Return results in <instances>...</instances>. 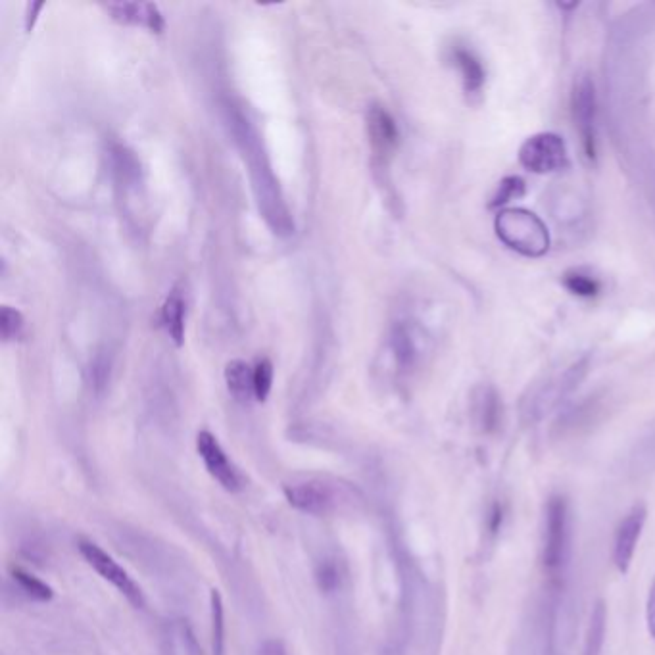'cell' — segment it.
<instances>
[{
    "label": "cell",
    "mask_w": 655,
    "mask_h": 655,
    "mask_svg": "<svg viewBox=\"0 0 655 655\" xmlns=\"http://www.w3.org/2000/svg\"><path fill=\"white\" fill-rule=\"evenodd\" d=\"M225 112V125L233 135L235 145L243 152V158L248 164V173L252 181V191L258 202V210L262 218L266 219L267 227L277 237H291L294 233V219L291 210L281 193V187L271 171L264 146L260 141L258 131L248 122L241 110L227 104L223 106Z\"/></svg>",
    "instance_id": "cell-1"
},
{
    "label": "cell",
    "mask_w": 655,
    "mask_h": 655,
    "mask_svg": "<svg viewBox=\"0 0 655 655\" xmlns=\"http://www.w3.org/2000/svg\"><path fill=\"white\" fill-rule=\"evenodd\" d=\"M569 554V504L565 496L554 494L546 506V529L542 544L544 571L558 579L565 569Z\"/></svg>",
    "instance_id": "cell-2"
},
{
    "label": "cell",
    "mask_w": 655,
    "mask_h": 655,
    "mask_svg": "<svg viewBox=\"0 0 655 655\" xmlns=\"http://www.w3.org/2000/svg\"><path fill=\"white\" fill-rule=\"evenodd\" d=\"M498 237L525 256H542L548 250V233L542 221L525 210H508L496 219Z\"/></svg>",
    "instance_id": "cell-3"
},
{
    "label": "cell",
    "mask_w": 655,
    "mask_h": 655,
    "mask_svg": "<svg viewBox=\"0 0 655 655\" xmlns=\"http://www.w3.org/2000/svg\"><path fill=\"white\" fill-rule=\"evenodd\" d=\"M77 550L83 556V559L97 571L98 575L112 584L120 594H123L133 606H145V596L141 586L131 579V575L123 569L122 565L106 554L98 544L91 540H79Z\"/></svg>",
    "instance_id": "cell-4"
},
{
    "label": "cell",
    "mask_w": 655,
    "mask_h": 655,
    "mask_svg": "<svg viewBox=\"0 0 655 655\" xmlns=\"http://www.w3.org/2000/svg\"><path fill=\"white\" fill-rule=\"evenodd\" d=\"M519 162L534 173H554L569 164L567 148L556 133H538L519 148Z\"/></svg>",
    "instance_id": "cell-5"
},
{
    "label": "cell",
    "mask_w": 655,
    "mask_h": 655,
    "mask_svg": "<svg viewBox=\"0 0 655 655\" xmlns=\"http://www.w3.org/2000/svg\"><path fill=\"white\" fill-rule=\"evenodd\" d=\"M573 120L583 139L584 152L590 160L596 158V93L594 83L588 75L575 81L571 95Z\"/></svg>",
    "instance_id": "cell-6"
},
{
    "label": "cell",
    "mask_w": 655,
    "mask_h": 655,
    "mask_svg": "<svg viewBox=\"0 0 655 655\" xmlns=\"http://www.w3.org/2000/svg\"><path fill=\"white\" fill-rule=\"evenodd\" d=\"M196 450L206 465V471L227 492H237L241 488V475H239L237 467L233 465V461L229 460V456L225 454V450L221 448L218 438L208 431L198 433Z\"/></svg>",
    "instance_id": "cell-7"
},
{
    "label": "cell",
    "mask_w": 655,
    "mask_h": 655,
    "mask_svg": "<svg viewBox=\"0 0 655 655\" xmlns=\"http://www.w3.org/2000/svg\"><path fill=\"white\" fill-rule=\"evenodd\" d=\"M648 511L644 504H636L619 523L617 533H615V542H613V563L619 569V573H627L631 567L638 540L642 536V529L646 525Z\"/></svg>",
    "instance_id": "cell-8"
},
{
    "label": "cell",
    "mask_w": 655,
    "mask_h": 655,
    "mask_svg": "<svg viewBox=\"0 0 655 655\" xmlns=\"http://www.w3.org/2000/svg\"><path fill=\"white\" fill-rule=\"evenodd\" d=\"M285 496L292 508L312 515L329 513L337 506L335 488L323 481H302L285 486Z\"/></svg>",
    "instance_id": "cell-9"
},
{
    "label": "cell",
    "mask_w": 655,
    "mask_h": 655,
    "mask_svg": "<svg viewBox=\"0 0 655 655\" xmlns=\"http://www.w3.org/2000/svg\"><path fill=\"white\" fill-rule=\"evenodd\" d=\"M367 133L373 146V152L381 158L390 156L398 145V127L389 112L383 106H373L367 114Z\"/></svg>",
    "instance_id": "cell-10"
},
{
    "label": "cell",
    "mask_w": 655,
    "mask_h": 655,
    "mask_svg": "<svg viewBox=\"0 0 655 655\" xmlns=\"http://www.w3.org/2000/svg\"><path fill=\"white\" fill-rule=\"evenodd\" d=\"M106 10L112 14L114 20L122 24L143 25L154 33L164 31V18L156 4L150 2H114L108 4Z\"/></svg>",
    "instance_id": "cell-11"
},
{
    "label": "cell",
    "mask_w": 655,
    "mask_h": 655,
    "mask_svg": "<svg viewBox=\"0 0 655 655\" xmlns=\"http://www.w3.org/2000/svg\"><path fill=\"white\" fill-rule=\"evenodd\" d=\"M452 60L458 66V70L463 77V85L467 93H479L481 87L485 85V68L481 60L465 47H454L452 49Z\"/></svg>",
    "instance_id": "cell-12"
},
{
    "label": "cell",
    "mask_w": 655,
    "mask_h": 655,
    "mask_svg": "<svg viewBox=\"0 0 655 655\" xmlns=\"http://www.w3.org/2000/svg\"><path fill=\"white\" fill-rule=\"evenodd\" d=\"M225 383L237 402H248L254 396V369L241 360H233L225 367Z\"/></svg>",
    "instance_id": "cell-13"
},
{
    "label": "cell",
    "mask_w": 655,
    "mask_h": 655,
    "mask_svg": "<svg viewBox=\"0 0 655 655\" xmlns=\"http://www.w3.org/2000/svg\"><path fill=\"white\" fill-rule=\"evenodd\" d=\"M162 325L177 346L185 339V298L183 292L171 291L162 306Z\"/></svg>",
    "instance_id": "cell-14"
},
{
    "label": "cell",
    "mask_w": 655,
    "mask_h": 655,
    "mask_svg": "<svg viewBox=\"0 0 655 655\" xmlns=\"http://www.w3.org/2000/svg\"><path fill=\"white\" fill-rule=\"evenodd\" d=\"M607 607L602 600L594 606L590 613V625L584 640V655H602L604 640H606Z\"/></svg>",
    "instance_id": "cell-15"
},
{
    "label": "cell",
    "mask_w": 655,
    "mask_h": 655,
    "mask_svg": "<svg viewBox=\"0 0 655 655\" xmlns=\"http://www.w3.org/2000/svg\"><path fill=\"white\" fill-rule=\"evenodd\" d=\"M212 652L223 655L225 652V617H223V600L218 590H212Z\"/></svg>",
    "instance_id": "cell-16"
},
{
    "label": "cell",
    "mask_w": 655,
    "mask_h": 655,
    "mask_svg": "<svg viewBox=\"0 0 655 655\" xmlns=\"http://www.w3.org/2000/svg\"><path fill=\"white\" fill-rule=\"evenodd\" d=\"M12 575H14V581L20 584V588L24 590L29 598L39 600V602H49V600H52V596H54L52 594V588H50L49 584L43 583L41 579H37L35 575L27 573L24 569H14Z\"/></svg>",
    "instance_id": "cell-17"
},
{
    "label": "cell",
    "mask_w": 655,
    "mask_h": 655,
    "mask_svg": "<svg viewBox=\"0 0 655 655\" xmlns=\"http://www.w3.org/2000/svg\"><path fill=\"white\" fill-rule=\"evenodd\" d=\"M563 285L573 294L583 296V298H592V296H596L600 292V283L592 275H586L583 271L565 273Z\"/></svg>",
    "instance_id": "cell-18"
},
{
    "label": "cell",
    "mask_w": 655,
    "mask_h": 655,
    "mask_svg": "<svg viewBox=\"0 0 655 655\" xmlns=\"http://www.w3.org/2000/svg\"><path fill=\"white\" fill-rule=\"evenodd\" d=\"M273 385V365L269 360H260L254 367V398L266 402Z\"/></svg>",
    "instance_id": "cell-19"
},
{
    "label": "cell",
    "mask_w": 655,
    "mask_h": 655,
    "mask_svg": "<svg viewBox=\"0 0 655 655\" xmlns=\"http://www.w3.org/2000/svg\"><path fill=\"white\" fill-rule=\"evenodd\" d=\"M22 331H24V317H22V314L18 310H12L10 306L2 308V314H0L2 339H18V337H22Z\"/></svg>",
    "instance_id": "cell-20"
},
{
    "label": "cell",
    "mask_w": 655,
    "mask_h": 655,
    "mask_svg": "<svg viewBox=\"0 0 655 655\" xmlns=\"http://www.w3.org/2000/svg\"><path fill=\"white\" fill-rule=\"evenodd\" d=\"M523 193H525V183L519 177H508L506 181H502V185L498 189V195L494 196L492 206L506 204L513 198H519Z\"/></svg>",
    "instance_id": "cell-21"
},
{
    "label": "cell",
    "mask_w": 655,
    "mask_h": 655,
    "mask_svg": "<svg viewBox=\"0 0 655 655\" xmlns=\"http://www.w3.org/2000/svg\"><path fill=\"white\" fill-rule=\"evenodd\" d=\"M498 398L494 392H488L481 402V425L485 431H492L498 425Z\"/></svg>",
    "instance_id": "cell-22"
},
{
    "label": "cell",
    "mask_w": 655,
    "mask_h": 655,
    "mask_svg": "<svg viewBox=\"0 0 655 655\" xmlns=\"http://www.w3.org/2000/svg\"><path fill=\"white\" fill-rule=\"evenodd\" d=\"M646 623H648V632L655 640V579L652 586H650V594H648V604H646Z\"/></svg>",
    "instance_id": "cell-23"
},
{
    "label": "cell",
    "mask_w": 655,
    "mask_h": 655,
    "mask_svg": "<svg viewBox=\"0 0 655 655\" xmlns=\"http://www.w3.org/2000/svg\"><path fill=\"white\" fill-rule=\"evenodd\" d=\"M260 655H289L287 648L281 640H267L266 644L260 648Z\"/></svg>",
    "instance_id": "cell-24"
},
{
    "label": "cell",
    "mask_w": 655,
    "mask_h": 655,
    "mask_svg": "<svg viewBox=\"0 0 655 655\" xmlns=\"http://www.w3.org/2000/svg\"><path fill=\"white\" fill-rule=\"evenodd\" d=\"M502 521H504V508L500 504H494L490 511V531L494 534L498 533L502 527Z\"/></svg>",
    "instance_id": "cell-25"
}]
</instances>
